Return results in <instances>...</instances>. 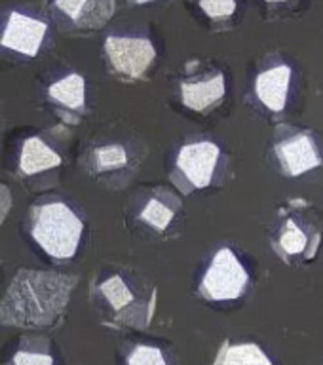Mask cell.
Segmentation results:
<instances>
[{
	"label": "cell",
	"instance_id": "obj_1",
	"mask_svg": "<svg viewBox=\"0 0 323 365\" xmlns=\"http://www.w3.org/2000/svg\"><path fill=\"white\" fill-rule=\"evenodd\" d=\"M78 276L21 268L0 299V325L39 329L63 318Z\"/></svg>",
	"mask_w": 323,
	"mask_h": 365
},
{
	"label": "cell",
	"instance_id": "obj_2",
	"mask_svg": "<svg viewBox=\"0 0 323 365\" xmlns=\"http://www.w3.org/2000/svg\"><path fill=\"white\" fill-rule=\"evenodd\" d=\"M270 247L289 267L312 262L323 244V213L307 198H289L280 205L268 234Z\"/></svg>",
	"mask_w": 323,
	"mask_h": 365
},
{
	"label": "cell",
	"instance_id": "obj_3",
	"mask_svg": "<svg viewBox=\"0 0 323 365\" xmlns=\"http://www.w3.org/2000/svg\"><path fill=\"white\" fill-rule=\"evenodd\" d=\"M29 234L56 262L76 255L84 234V221L63 200H44L29 207Z\"/></svg>",
	"mask_w": 323,
	"mask_h": 365
},
{
	"label": "cell",
	"instance_id": "obj_4",
	"mask_svg": "<svg viewBox=\"0 0 323 365\" xmlns=\"http://www.w3.org/2000/svg\"><path fill=\"white\" fill-rule=\"evenodd\" d=\"M145 282L137 285V282L122 276V272L108 274L91 289L96 293L99 304H103V324L111 327H135L145 329L156 310V287Z\"/></svg>",
	"mask_w": 323,
	"mask_h": 365
},
{
	"label": "cell",
	"instance_id": "obj_5",
	"mask_svg": "<svg viewBox=\"0 0 323 365\" xmlns=\"http://www.w3.org/2000/svg\"><path fill=\"white\" fill-rule=\"evenodd\" d=\"M270 148L278 171L289 179L307 175L323 165V150L318 135L301 125L278 122L274 128Z\"/></svg>",
	"mask_w": 323,
	"mask_h": 365
},
{
	"label": "cell",
	"instance_id": "obj_6",
	"mask_svg": "<svg viewBox=\"0 0 323 365\" xmlns=\"http://www.w3.org/2000/svg\"><path fill=\"white\" fill-rule=\"evenodd\" d=\"M222 165L221 147L207 139L185 143L175 156V165L170 173V181L181 196L194 190H204L215 181Z\"/></svg>",
	"mask_w": 323,
	"mask_h": 365
},
{
	"label": "cell",
	"instance_id": "obj_7",
	"mask_svg": "<svg viewBox=\"0 0 323 365\" xmlns=\"http://www.w3.org/2000/svg\"><path fill=\"white\" fill-rule=\"evenodd\" d=\"M108 73L124 82L147 80L156 65V46L141 34H108L103 42Z\"/></svg>",
	"mask_w": 323,
	"mask_h": 365
},
{
	"label": "cell",
	"instance_id": "obj_8",
	"mask_svg": "<svg viewBox=\"0 0 323 365\" xmlns=\"http://www.w3.org/2000/svg\"><path fill=\"white\" fill-rule=\"evenodd\" d=\"M250 272L240 257L228 245H222L211 257L204 276L198 284V293L210 302L236 301L250 289Z\"/></svg>",
	"mask_w": 323,
	"mask_h": 365
},
{
	"label": "cell",
	"instance_id": "obj_9",
	"mask_svg": "<svg viewBox=\"0 0 323 365\" xmlns=\"http://www.w3.org/2000/svg\"><path fill=\"white\" fill-rule=\"evenodd\" d=\"M293 65L284 57H268L261 67L257 68L251 84V96L270 116H280L289 107V97L293 93Z\"/></svg>",
	"mask_w": 323,
	"mask_h": 365
},
{
	"label": "cell",
	"instance_id": "obj_10",
	"mask_svg": "<svg viewBox=\"0 0 323 365\" xmlns=\"http://www.w3.org/2000/svg\"><path fill=\"white\" fill-rule=\"evenodd\" d=\"M181 103L188 110L207 114L227 96V76L213 67H200V61L187 65V74L179 84Z\"/></svg>",
	"mask_w": 323,
	"mask_h": 365
},
{
	"label": "cell",
	"instance_id": "obj_11",
	"mask_svg": "<svg viewBox=\"0 0 323 365\" xmlns=\"http://www.w3.org/2000/svg\"><path fill=\"white\" fill-rule=\"evenodd\" d=\"M51 14L65 31L96 33L116 14V0H53Z\"/></svg>",
	"mask_w": 323,
	"mask_h": 365
},
{
	"label": "cell",
	"instance_id": "obj_12",
	"mask_svg": "<svg viewBox=\"0 0 323 365\" xmlns=\"http://www.w3.org/2000/svg\"><path fill=\"white\" fill-rule=\"evenodd\" d=\"M48 34V23L23 11L11 10L0 29V46L19 56L36 57Z\"/></svg>",
	"mask_w": 323,
	"mask_h": 365
},
{
	"label": "cell",
	"instance_id": "obj_13",
	"mask_svg": "<svg viewBox=\"0 0 323 365\" xmlns=\"http://www.w3.org/2000/svg\"><path fill=\"white\" fill-rule=\"evenodd\" d=\"M46 97L63 124H80L86 113V78L80 73L65 74L46 88Z\"/></svg>",
	"mask_w": 323,
	"mask_h": 365
},
{
	"label": "cell",
	"instance_id": "obj_14",
	"mask_svg": "<svg viewBox=\"0 0 323 365\" xmlns=\"http://www.w3.org/2000/svg\"><path fill=\"white\" fill-rule=\"evenodd\" d=\"M63 164V156L40 135H31L21 143L17 160V177L23 181L36 179L44 173H56Z\"/></svg>",
	"mask_w": 323,
	"mask_h": 365
},
{
	"label": "cell",
	"instance_id": "obj_15",
	"mask_svg": "<svg viewBox=\"0 0 323 365\" xmlns=\"http://www.w3.org/2000/svg\"><path fill=\"white\" fill-rule=\"evenodd\" d=\"M183 210L181 194L165 187H156L141 205L137 213V221L143 222L145 227L153 228L158 234L165 232L175 221V217Z\"/></svg>",
	"mask_w": 323,
	"mask_h": 365
},
{
	"label": "cell",
	"instance_id": "obj_16",
	"mask_svg": "<svg viewBox=\"0 0 323 365\" xmlns=\"http://www.w3.org/2000/svg\"><path fill=\"white\" fill-rule=\"evenodd\" d=\"M82 165L90 175H103V173H114L130 168V153L122 143H107L97 145L86 150Z\"/></svg>",
	"mask_w": 323,
	"mask_h": 365
},
{
	"label": "cell",
	"instance_id": "obj_17",
	"mask_svg": "<svg viewBox=\"0 0 323 365\" xmlns=\"http://www.w3.org/2000/svg\"><path fill=\"white\" fill-rule=\"evenodd\" d=\"M213 365H274L267 352L255 342H240L232 344L225 341L217 352Z\"/></svg>",
	"mask_w": 323,
	"mask_h": 365
},
{
	"label": "cell",
	"instance_id": "obj_18",
	"mask_svg": "<svg viewBox=\"0 0 323 365\" xmlns=\"http://www.w3.org/2000/svg\"><path fill=\"white\" fill-rule=\"evenodd\" d=\"M210 21L225 23L232 19L238 11L236 0H190Z\"/></svg>",
	"mask_w": 323,
	"mask_h": 365
},
{
	"label": "cell",
	"instance_id": "obj_19",
	"mask_svg": "<svg viewBox=\"0 0 323 365\" xmlns=\"http://www.w3.org/2000/svg\"><path fill=\"white\" fill-rule=\"evenodd\" d=\"M128 365H168V361L160 348L137 344L128 356Z\"/></svg>",
	"mask_w": 323,
	"mask_h": 365
},
{
	"label": "cell",
	"instance_id": "obj_20",
	"mask_svg": "<svg viewBox=\"0 0 323 365\" xmlns=\"http://www.w3.org/2000/svg\"><path fill=\"white\" fill-rule=\"evenodd\" d=\"M11 365H53V358H51L50 354L19 350L14 356V359H11Z\"/></svg>",
	"mask_w": 323,
	"mask_h": 365
},
{
	"label": "cell",
	"instance_id": "obj_21",
	"mask_svg": "<svg viewBox=\"0 0 323 365\" xmlns=\"http://www.w3.org/2000/svg\"><path fill=\"white\" fill-rule=\"evenodd\" d=\"M11 210V192L10 188L0 182V227L6 221V217Z\"/></svg>",
	"mask_w": 323,
	"mask_h": 365
},
{
	"label": "cell",
	"instance_id": "obj_22",
	"mask_svg": "<svg viewBox=\"0 0 323 365\" xmlns=\"http://www.w3.org/2000/svg\"><path fill=\"white\" fill-rule=\"evenodd\" d=\"M150 2H156V0H128V4H131V6H143V4H150Z\"/></svg>",
	"mask_w": 323,
	"mask_h": 365
},
{
	"label": "cell",
	"instance_id": "obj_23",
	"mask_svg": "<svg viewBox=\"0 0 323 365\" xmlns=\"http://www.w3.org/2000/svg\"><path fill=\"white\" fill-rule=\"evenodd\" d=\"M265 4H285V2H291V0H262Z\"/></svg>",
	"mask_w": 323,
	"mask_h": 365
},
{
	"label": "cell",
	"instance_id": "obj_24",
	"mask_svg": "<svg viewBox=\"0 0 323 365\" xmlns=\"http://www.w3.org/2000/svg\"><path fill=\"white\" fill-rule=\"evenodd\" d=\"M0 268H2V261H0Z\"/></svg>",
	"mask_w": 323,
	"mask_h": 365
}]
</instances>
